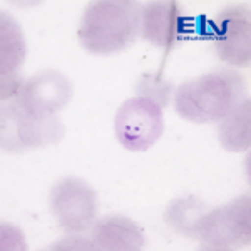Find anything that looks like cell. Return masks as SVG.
<instances>
[{"label":"cell","instance_id":"cell-1","mask_svg":"<svg viewBox=\"0 0 251 251\" xmlns=\"http://www.w3.org/2000/svg\"><path fill=\"white\" fill-rule=\"evenodd\" d=\"M141 10L134 0L92 2L79 25L80 46L97 55H111L129 47L139 34Z\"/></svg>","mask_w":251,"mask_h":251},{"label":"cell","instance_id":"cell-2","mask_svg":"<svg viewBox=\"0 0 251 251\" xmlns=\"http://www.w3.org/2000/svg\"><path fill=\"white\" fill-rule=\"evenodd\" d=\"M245 82L236 72H208L181 84L176 91V112L194 124L216 123L243 99Z\"/></svg>","mask_w":251,"mask_h":251},{"label":"cell","instance_id":"cell-3","mask_svg":"<svg viewBox=\"0 0 251 251\" xmlns=\"http://www.w3.org/2000/svg\"><path fill=\"white\" fill-rule=\"evenodd\" d=\"M196 240L201 250L225 251L250 245L251 241V200L248 194L204 214Z\"/></svg>","mask_w":251,"mask_h":251},{"label":"cell","instance_id":"cell-4","mask_svg":"<svg viewBox=\"0 0 251 251\" xmlns=\"http://www.w3.org/2000/svg\"><path fill=\"white\" fill-rule=\"evenodd\" d=\"M64 126L59 117H34L25 112L17 97L2 107V149L7 152H24L29 149L59 143Z\"/></svg>","mask_w":251,"mask_h":251},{"label":"cell","instance_id":"cell-5","mask_svg":"<svg viewBox=\"0 0 251 251\" xmlns=\"http://www.w3.org/2000/svg\"><path fill=\"white\" fill-rule=\"evenodd\" d=\"M114 131L117 141L127 151H148L164 132L163 107L151 97H131L117 109Z\"/></svg>","mask_w":251,"mask_h":251},{"label":"cell","instance_id":"cell-6","mask_svg":"<svg viewBox=\"0 0 251 251\" xmlns=\"http://www.w3.org/2000/svg\"><path fill=\"white\" fill-rule=\"evenodd\" d=\"M97 196L79 177H66L50 191V211L69 234L86 233L96 220Z\"/></svg>","mask_w":251,"mask_h":251},{"label":"cell","instance_id":"cell-7","mask_svg":"<svg viewBox=\"0 0 251 251\" xmlns=\"http://www.w3.org/2000/svg\"><path fill=\"white\" fill-rule=\"evenodd\" d=\"M211 39L218 57L231 66L251 62V15L246 5H231L216 15Z\"/></svg>","mask_w":251,"mask_h":251},{"label":"cell","instance_id":"cell-8","mask_svg":"<svg viewBox=\"0 0 251 251\" xmlns=\"http://www.w3.org/2000/svg\"><path fill=\"white\" fill-rule=\"evenodd\" d=\"M25 112L34 117H50L72 97V84L59 71H40L15 96Z\"/></svg>","mask_w":251,"mask_h":251},{"label":"cell","instance_id":"cell-9","mask_svg":"<svg viewBox=\"0 0 251 251\" xmlns=\"http://www.w3.org/2000/svg\"><path fill=\"white\" fill-rule=\"evenodd\" d=\"M139 32L144 40L168 52L191 30L189 20L183 15L179 3L174 0H157L148 2L141 10Z\"/></svg>","mask_w":251,"mask_h":251},{"label":"cell","instance_id":"cell-10","mask_svg":"<svg viewBox=\"0 0 251 251\" xmlns=\"http://www.w3.org/2000/svg\"><path fill=\"white\" fill-rule=\"evenodd\" d=\"M27 54L25 40L19 24L12 15L2 14L0 20V86L2 100H9L19 94L22 89V80L17 75V71L24 64Z\"/></svg>","mask_w":251,"mask_h":251},{"label":"cell","instance_id":"cell-11","mask_svg":"<svg viewBox=\"0 0 251 251\" xmlns=\"http://www.w3.org/2000/svg\"><path fill=\"white\" fill-rule=\"evenodd\" d=\"M92 243L102 251H139L144 248V234L132 220L121 214H109L96 221Z\"/></svg>","mask_w":251,"mask_h":251},{"label":"cell","instance_id":"cell-12","mask_svg":"<svg viewBox=\"0 0 251 251\" xmlns=\"http://www.w3.org/2000/svg\"><path fill=\"white\" fill-rule=\"evenodd\" d=\"M218 137L226 151L246 152L251 148V100L246 97L218 126Z\"/></svg>","mask_w":251,"mask_h":251},{"label":"cell","instance_id":"cell-13","mask_svg":"<svg viewBox=\"0 0 251 251\" xmlns=\"http://www.w3.org/2000/svg\"><path fill=\"white\" fill-rule=\"evenodd\" d=\"M209 211L208 204L196 196L177 198L169 203L164 213V221L174 233L184 238L196 240L198 229L203 221L204 214Z\"/></svg>","mask_w":251,"mask_h":251},{"label":"cell","instance_id":"cell-14","mask_svg":"<svg viewBox=\"0 0 251 251\" xmlns=\"http://www.w3.org/2000/svg\"><path fill=\"white\" fill-rule=\"evenodd\" d=\"M74 238H67L64 241L55 243L54 246H50V250H96L92 240H84V238H79L75 234H72Z\"/></svg>","mask_w":251,"mask_h":251}]
</instances>
